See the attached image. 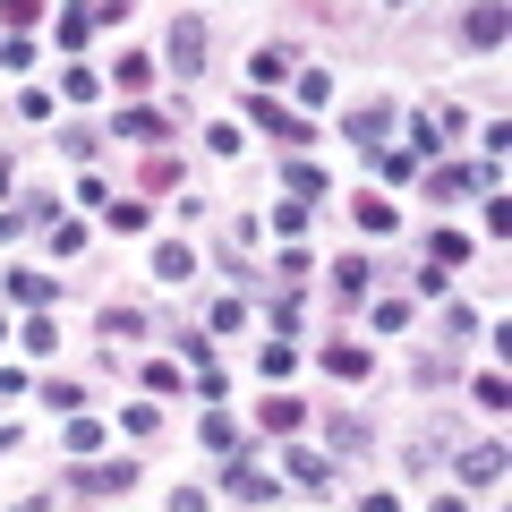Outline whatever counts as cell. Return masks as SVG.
Returning <instances> with one entry per match:
<instances>
[{
  "mask_svg": "<svg viewBox=\"0 0 512 512\" xmlns=\"http://www.w3.org/2000/svg\"><path fill=\"white\" fill-rule=\"evenodd\" d=\"M248 69H256V86H274V77H291V52H282V43H265Z\"/></svg>",
  "mask_w": 512,
  "mask_h": 512,
  "instance_id": "5bb4252c",
  "label": "cell"
},
{
  "mask_svg": "<svg viewBox=\"0 0 512 512\" xmlns=\"http://www.w3.org/2000/svg\"><path fill=\"white\" fill-rule=\"evenodd\" d=\"M103 333H111V342H146V316H137V308H103Z\"/></svg>",
  "mask_w": 512,
  "mask_h": 512,
  "instance_id": "4fadbf2b",
  "label": "cell"
},
{
  "mask_svg": "<svg viewBox=\"0 0 512 512\" xmlns=\"http://www.w3.org/2000/svg\"><path fill=\"white\" fill-rule=\"evenodd\" d=\"M325 367H333V376H367V350H342V342H333Z\"/></svg>",
  "mask_w": 512,
  "mask_h": 512,
  "instance_id": "ffe728a7",
  "label": "cell"
},
{
  "mask_svg": "<svg viewBox=\"0 0 512 512\" xmlns=\"http://www.w3.org/2000/svg\"><path fill=\"white\" fill-rule=\"evenodd\" d=\"M146 77H154L146 52H120V60H111V86H120V94H146Z\"/></svg>",
  "mask_w": 512,
  "mask_h": 512,
  "instance_id": "9c48e42d",
  "label": "cell"
},
{
  "mask_svg": "<svg viewBox=\"0 0 512 512\" xmlns=\"http://www.w3.org/2000/svg\"><path fill=\"white\" fill-rule=\"evenodd\" d=\"M77 495H128L137 487V461H86V470H69Z\"/></svg>",
  "mask_w": 512,
  "mask_h": 512,
  "instance_id": "6da1fadb",
  "label": "cell"
},
{
  "mask_svg": "<svg viewBox=\"0 0 512 512\" xmlns=\"http://www.w3.org/2000/svg\"><path fill=\"white\" fill-rule=\"evenodd\" d=\"M359 222H367V231H393V222H402V214H393V205H384V197H359Z\"/></svg>",
  "mask_w": 512,
  "mask_h": 512,
  "instance_id": "44dd1931",
  "label": "cell"
},
{
  "mask_svg": "<svg viewBox=\"0 0 512 512\" xmlns=\"http://www.w3.org/2000/svg\"><path fill=\"white\" fill-rule=\"evenodd\" d=\"M367 274H376V265H367V256H342V265H333V299H367Z\"/></svg>",
  "mask_w": 512,
  "mask_h": 512,
  "instance_id": "52a82bcc",
  "label": "cell"
},
{
  "mask_svg": "<svg viewBox=\"0 0 512 512\" xmlns=\"http://www.w3.org/2000/svg\"><path fill=\"white\" fill-rule=\"evenodd\" d=\"M231 495H239V504H274V478L256 470V461H239V470H231Z\"/></svg>",
  "mask_w": 512,
  "mask_h": 512,
  "instance_id": "ba28073f",
  "label": "cell"
},
{
  "mask_svg": "<svg viewBox=\"0 0 512 512\" xmlns=\"http://www.w3.org/2000/svg\"><path fill=\"white\" fill-rule=\"evenodd\" d=\"M256 128H265L274 146H308V137H316V128L299 120V111H274V94H256Z\"/></svg>",
  "mask_w": 512,
  "mask_h": 512,
  "instance_id": "7a4b0ae2",
  "label": "cell"
},
{
  "mask_svg": "<svg viewBox=\"0 0 512 512\" xmlns=\"http://www.w3.org/2000/svg\"><path fill=\"white\" fill-rule=\"evenodd\" d=\"M427 256H436V265H461V256H470V239H461V231H436V239H427Z\"/></svg>",
  "mask_w": 512,
  "mask_h": 512,
  "instance_id": "ac0fdd59",
  "label": "cell"
},
{
  "mask_svg": "<svg viewBox=\"0 0 512 512\" xmlns=\"http://www.w3.org/2000/svg\"><path fill=\"white\" fill-rule=\"evenodd\" d=\"M35 9H43V0H0V18H9V26H26Z\"/></svg>",
  "mask_w": 512,
  "mask_h": 512,
  "instance_id": "603a6c76",
  "label": "cell"
},
{
  "mask_svg": "<svg viewBox=\"0 0 512 512\" xmlns=\"http://www.w3.org/2000/svg\"><path fill=\"white\" fill-rule=\"evenodd\" d=\"M427 188H436V197H470V188H478V171H461V163H453V171H436Z\"/></svg>",
  "mask_w": 512,
  "mask_h": 512,
  "instance_id": "e0dca14e",
  "label": "cell"
},
{
  "mask_svg": "<svg viewBox=\"0 0 512 512\" xmlns=\"http://www.w3.org/2000/svg\"><path fill=\"white\" fill-rule=\"evenodd\" d=\"M282 470H291V478H299V487H308V495H325V487H333V470H325V461H316V453H291V461H282Z\"/></svg>",
  "mask_w": 512,
  "mask_h": 512,
  "instance_id": "7c38bea8",
  "label": "cell"
},
{
  "mask_svg": "<svg viewBox=\"0 0 512 512\" xmlns=\"http://www.w3.org/2000/svg\"><path fill=\"white\" fill-rule=\"evenodd\" d=\"M154 274H163V282H188V274H197V256H188V248H154Z\"/></svg>",
  "mask_w": 512,
  "mask_h": 512,
  "instance_id": "9a60e30c",
  "label": "cell"
},
{
  "mask_svg": "<svg viewBox=\"0 0 512 512\" xmlns=\"http://www.w3.org/2000/svg\"><path fill=\"white\" fill-rule=\"evenodd\" d=\"M461 478H470V487H495V478H504V444H487V453H470V461H461Z\"/></svg>",
  "mask_w": 512,
  "mask_h": 512,
  "instance_id": "8fae6325",
  "label": "cell"
},
{
  "mask_svg": "<svg viewBox=\"0 0 512 512\" xmlns=\"http://www.w3.org/2000/svg\"><path fill=\"white\" fill-rule=\"evenodd\" d=\"M0 342H9V333H0Z\"/></svg>",
  "mask_w": 512,
  "mask_h": 512,
  "instance_id": "cb8c5ba5",
  "label": "cell"
},
{
  "mask_svg": "<svg viewBox=\"0 0 512 512\" xmlns=\"http://www.w3.org/2000/svg\"><path fill=\"white\" fill-rule=\"evenodd\" d=\"M461 43H470V52H495V43H504V0H478L470 18H461Z\"/></svg>",
  "mask_w": 512,
  "mask_h": 512,
  "instance_id": "277c9868",
  "label": "cell"
},
{
  "mask_svg": "<svg viewBox=\"0 0 512 512\" xmlns=\"http://www.w3.org/2000/svg\"><path fill=\"white\" fill-rule=\"evenodd\" d=\"M94 35V9H69V18H60V43H69V52H77V43H86Z\"/></svg>",
  "mask_w": 512,
  "mask_h": 512,
  "instance_id": "7402d4cb",
  "label": "cell"
},
{
  "mask_svg": "<svg viewBox=\"0 0 512 512\" xmlns=\"http://www.w3.org/2000/svg\"><path fill=\"white\" fill-rule=\"evenodd\" d=\"M256 419H265V427H274V436H282V427H299V402H291V393H274V402L256 410Z\"/></svg>",
  "mask_w": 512,
  "mask_h": 512,
  "instance_id": "d6986e66",
  "label": "cell"
},
{
  "mask_svg": "<svg viewBox=\"0 0 512 512\" xmlns=\"http://www.w3.org/2000/svg\"><path fill=\"white\" fill-rule=\"evenodd\" d=\"M282 180H291V197H325V171H316V163H291Z\"/></svg>",
  "mask_w": 512,
  "mask_h": 512,
  "instance_id": "2e32d148",
  "label": "cell"
},
{
  "mask_svg": "<svg viewBox=\"0 0 512 512\" xmlns=\"http://www.w3.org/2000/svg\"><path fill=\"white\" fill-rule=\"evenodd\" d=\"M205 43H214V35H205V18L171 26V60H180V77H205Z\"/></svg>",
  "mask_w": 512,
  "mask_h": 512,
  "instance_id": "3957f363",
  "label": "cell"
},
{
  "mask_svg": "<svg viewBox=\"0 0 512 512\" xmlns=\"http://www.w3.org/2000/svg\"><path fill=\"white\" fill-rule=\"evenodd\" d=\"M111 137H128V146H154V137H171V120H163V111H137V103H128L120 120H111Z\"/></svg>",
  "mask_w": 512,
  "mask_h": 512,
  "instance_id": "5b68a950",
  "label": "cell"
},
{
  "mask_svg": "<svg viewBox=\"0 0 512 512\" xmlns=\"http://www.w3.org/2000/svg\"><path fill=\"white\" fill-rule=\"evenodd\" d=\"M384 128H393V111H384V103H359V111L342 120V137H350V146H384Z\"/></svg>",
  "mask_w": 512,
  "mask_h": 512,
  "instance_id": "8992f818",
  "label": "cell"
},
{
  "mask_svg": "<svg viewBox=\"0 0 512 512\" xmlns=\"http://www.w3.org/2000/svg\"><path fill=\"white\" fill-rule=\"evenodd\" d=\"M52 291H60L52 274H9V299H26V308H52Z\"/></svg>",
  "mask_w": 512,
  "mask_h": 512,
  "instance_id": "30bf717a",
  "label": "cell"
}]
</instances>
